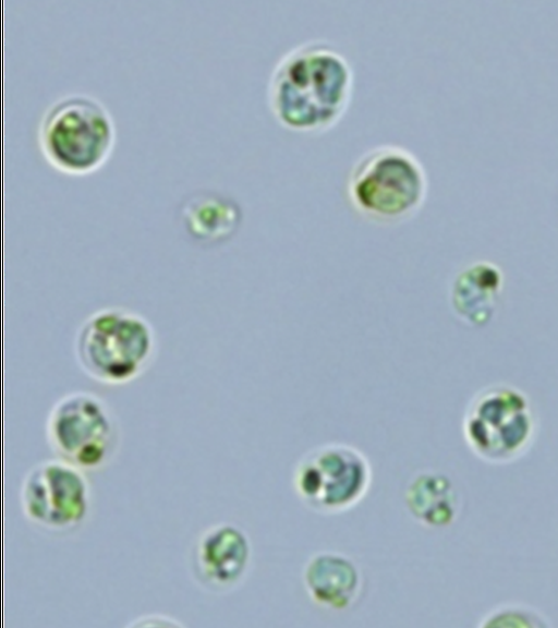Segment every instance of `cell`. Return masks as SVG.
Listing matches in <instances>:
<instances>
[{
  "label": "cell",
  "instance_id": "cell-1",
  "mask_svg": "<svg viewBox=\"0 0 558 628\" xmlns=\"http://www.w3.org/2000/svg\"><path fill=\"white\" fill-rule=\"evenodd\" d=\"M353 89L354 72L345 55L327 40L312 39L277 60L267 84V102L283 128L319 133L340 121Z\"/></svg>",
  "mask_w": 558,
  "mask_h": 628
},
{
  "label": "cell",
  "instance_id": "cell-2",
  "mask_svg": "<svg viewBox=\"0 0 558 628\" xmlns=\"http://www.w3.org/2000/svg\"><path fill=\"white\" fill-rule=\"evenodd\" d=\"M427 191L428 179L421 160L396 144L367 149L351 166L345 181L351 207L378 225H396L415 216Z\"/></svg>",
  "mask_w": 558,
  "mask_h": 628
},
{
  "label": "cell",
  "instance_id": "cell-3",
  "mask_svg": "<svg viewBox=\"0 0 558 628\" xmlns=\"http://www.w3.org/2000/svg\"><path fill=\"white\" fill-rule=\"evenodd\" d=\"M157 339L140 313L109 306L90 314L80 326L74 352L82 371L109 386L138 378L155 359Z\"/></svg>",
  "mask_w": 558,
  "mask_h": 628
},
{
  "label": "cell",
  "instance_id": "cell-4",
  "mask_svg": "<svg viewBox=\"0 0 558 628\" xmlns=\"http://www.w3.org/2000/svg\"><path fill=\"white\" fill-rule=\"evenodd\" d=\"M44 156L56 168L85 173L98 168L114 143V124L95 97L72 94L51 104L38 126Z\"/></svg>",
  "mask_w": 558,
  "mask_h": 628
},
{
  "label": "cell",
  "instance_id": "cell-5",
  "mask_svg": "<svg viewBox=\"0 0 558 628\" xmlns=\"http://www.w3.org/2000/svg\"><path fill=\"white\" fill-rule=\"evenodd\" d=\"M536 415L524 391L509 384L482 388L469 401L462 419L464 440L489 463L521 458L536 435Z\"/></svg>",
  "mask_w": 558,
  "mask_h": 628
},
{
  "label": "cell",
  "instance_id": "cell-6",
  "mask_svg": "<svg viewBox=\"0 0 558 628\" xmlns=\"http://www.w3.org/2000/svg\"><path fill=\"white\" fill-rule=\"evenodd\" d=\"M46 439L59 458L84 472L109 463L120 444V428L108 403L92 391H72L50 409Z\"/></svg>",
  "mask_w": 558,
  "mask_h": 628
},
{
  "label": "cell",
  "instance_id": "cell-7",
  "mask_svg": "<svg viewBox=\"0 0 558 628\" xmlns=\"http://www.w3.org/2000/svg\"><path fill=\"white\" fill-rule=\"evenodd\" d=\"M372 479V466L363 451L344 443H327L307 450L298 460L292 486L308 509L337 515L363 500Z\"/></svg>",
  "mask_w": 558,
  "mask_h": 628
},
{
  "label": "cell",
  "instance_id": "cell-8",
  "mask_svg": "<svg viewBox=\"0 0 558 628\" xmlns=\"http://www.w3.org/2000/svg\"><path fill=\"white\" fill-rule=\"evenodd\" d=\"M20 499L24 516L52 532H66L84 522L89 510L85 472L59 459L35 464L25 475Z\"/></svg>",
  "mask_w": 558,
  "mask_h": 628
},
{
  "label": "cell",
  "instance_id": "cell-9",
  "mask_svg": "<svg viewBox=\"0 0 558 628\" xmlns=\"http://www.w3.org/2000/svg\"><path fill=\"white\" fill-rule=\"evenodd\" d=\"M252 560L250 538L236 524L207 528L195 542L192 569L198 582L214 592H227L245 578Z\"/></svg>",
  "mask_w": 558,
  "mask_h": 628
},
{
  "label": "cell",
  "instance_id": "cell-10",
  "mask_svg": "<svg viewBox=\"0 0 558 628\" xmlns=\"http://www.w3.org/2000/svg\"><path fill=\"white\" fill-rule=\"evenodd\" d=\"M308 597L317 606L341 612L360 597L363 577L351 557L335 551H320L306 561L302 573Z\"/></svg>",
  "mask_w": 558,
  "mask_h": 628
},
{
  "label": "cell",
  "instance_id": "cell-11",
  "mask_svg": "<svg viewBox=\"0 0 558 628\" xmlns=\"http://www.w3.org/2000/svg\"><path fill=\"white\" fill-rule=\"evenodd\" d=\"M504 286L501 270L487 261L465 266L453 278L449 302L454 315L469 326L486 325L494 315Z\"/></svg>",
  "mask_w": 558,
  "mask_h": 628
},
{
  "label": "cell",
  "instance_id": "cell-12",
  "mask_svg": "<svg viewBox=\"0 0 558 628\" xmlns=\"http://www.w3.org/2000/svg\"><path fill=\"white\" fill-rule=\"evenodd\" d=\"M404 504L422 526L441 529L451 526L461 509V498L445 473L422 470L412 475L404 490Z\"/></svg>",
  "mask_w": 558,
  "mask_h": 628
},
{
  "label": "cell",
  "instance_id": "cell-13",
  "mask_svg": "<svg viewBox=\"0 0 558 628\" xmlns=\"http://www.w3.org/2000/svg\"><path fill=\"white\" fill-rule=\"evenodd\" d=\"M242 214L232 198L216 192L190 195L180 208V220L189 235L203 244H216L234 234Z\"/></svg>",
  "mask_w": 558,
  "mask_h": 628
},
{
  "label": "cell",
  "instance_id": "cell-14",
  "mask_svg": "<svg viewBox=\"0 0 558 628\" xmlns=\"http://www.w3.org/2000/svg\"><path fill=\"white\" fill-rule=\"evenodd\" d=\"M550 623L541 612L521 603H507L489 611L478 627L497 628H543Z\"/></svg>",
  "mask_w": 558,
  "mask_h": 628
}]
</instances>
